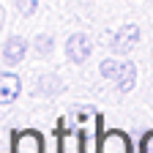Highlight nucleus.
Here are the masks:
<instances>
[{"instance_id": "nucleus-1", "label": "nucleus", "mask_w": 153, "mask_h": 153, "mask_svg": "<svg viewBox=\"0 0 153 153\" xmlns=\"http://www.w3.org/2000/svg\"><path fill=\"white\" fill-rule=\"evenodd\" d=\"M101 74L107 76V79H115L120 90H131L134 76H137L134 63H128V60H104L101 63Z\"/></svg>"}, {"instance_id": "nucleus-2", "label": "nucleus", "mask_w": 153, "mask_h": 153, "mask_svg": "<svg viewBox=\"0 0 153 153\" xmlns=\"http://www.w3.org/2000/svg\"><path fill=\"white\" fill-rule=\"evenodd\" d=\"M99 153H131V142L123 131L112 128V131H104L101 134V145H99Z\"/></svg>"}, {"instance_id": "nucleus-3", "label": "nucleus", "mask_w": 153, "mask_h": 153, "mask_svg": "<svg viewBox=\"0 0 153 153\" xmlns=\"http://www.w3.org/2000/svg\"><path fill=\"white\" fill-rule=\"evenodd\" d=\"M90 49H93L90 38L82 36V33L71 36L68 41H66V55H68V60H74V63H85V60H88V55H90Z\"/></svg>"}, {"instance_id": "nucleus-4", "label": "nucleus", "mask_w": 153, "mask_h": 153, "mask_svg": "<svg viewBox=\"0 0 153 153\" xmlns=\"http://www.w3.org/2000/svg\"><path fill=\"white\" fill-rule=\"evenodd\" d=\"M14 153H44V140L38 131H22L14 137Z\"/></svg>"}, {"instance_id": "nucleus-5", "label": "nucleus", "mask_w": 153, "mask_h": 153, "mask_svg": "<svg viewBox=\"0 0 153 153\" xmlns=\"http://www.w3.org/2000/svg\"><path fill=\"white\" fill-rule=\"evenodd\" d=\"M137 38H140V27L137 25H123L118 30V36L112 38V49L115 52H128L134 44H137Z\"/></svg>"}, {"instance_id": "nucleus-6", "label": "nucleus", "mask_w": 153, "mask_h": 153, "mask_svg": "<svg viewBox=\"0 0 153 153\" xmlns=\"http://www.w3.org/2000/svg\"><path fill=\"white\" fill-rule=\"evenodd\" d=\"M85 131H60V153H85Z\"/></svg>"}, {"instance_id": "nucleus-7", "label": "nucleus", "mask_w": 153, "mask_h": 153, "mask_svg": "<svg viewBox=\"0 0 153 153\" xmlns=\"http://www.w3.org/2000/svg\"><path fill=\"white\" fill-rule=\"evenodd\" d=\"M19 96V79L14 74H0V107L11 104Z\"/></svg>"}, {"instance_id": "nucleus-8", "label": "nucleus", "mask_w": 153, "mask_h": 153, "mask_svg": "<svg viewBox=\"0 0 153 153\" xmlns=\"http://www.w3.org/2000/svg\"><path fill=\"white\" fill-rule=\"evenodd\" d=\"M3 57H6V63H19L25 57V41L22 38H11L3 47Z\"/></svg>"}, {"instance_id": "nucleus-9", "label": "nucleus", "mask_w": 153, "mask_h": 153, "mask_svg": "<svg viewBox=\"0 0 153 153\" xmlns=\"http://www.w3.org/2000/svg\"><path fill=\"white\" fill-rule=\"evenodd\" d=\"M36 6H38V0H16V8L22 11L25 16H30V14L36 11Z\"/></svg>"}, {"instance_id": "nucleus-10", "label": "nucleus", "mask_w": 153, "mask_h": 153, "mask_svg": "<svg viewBox=\"0 0 153 153\" xmlns=\"http://www.w3.org/2000/svg\"><path fill=\"white\" fill-rule=\"evenodd\" d=\"M140 153H153V131L145 134V140H142V150Z\"/></svg>"}, {"instance_id": "nucleus-11", "label": "nucleus", "mask_w": 153, "mask_h": 153, "mask_svg": "<svg viewBox=\"0 0 153 153\" xmlns=\"http://www.w3.org/2000/svg\"><path fill=\"white\" fill-rule=\"evenodd\" d=\"M49 49H52V41H49V38H47V36H44V38H38V52L44 55V52H49Z\"/></svg>"}]
</instances>
